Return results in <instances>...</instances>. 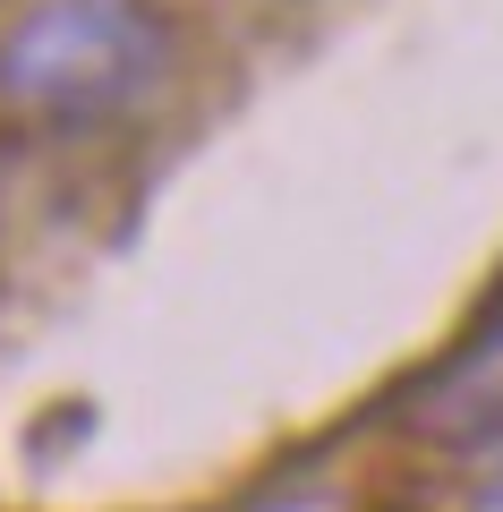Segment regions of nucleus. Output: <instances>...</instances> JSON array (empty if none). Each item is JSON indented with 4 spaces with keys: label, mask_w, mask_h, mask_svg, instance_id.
<instances>
[{
    "label": "nucleus",
    "mask_w": 503,
    "mask_h": 512,
    "mask_svg": "<svg viewBox=\"0 0 503 512\" xmlns=\"http://www.w3.org/2000/svg\"><path fill=\"white\" fill-rule=\"evenodd\" d=\"M162 43L137 0H43L0 52V86L26 111H103L154 77Z\"/></svg>",
    "instance_id": "1"
},
{
    "label": "nucleus",
    "mask_w": 503,
    "mask_h": 512,
    "mask_svg": "<svg viewBox=\"0 0 503 512\" xmlns=\"http://www.w3.org/2000/svg\"><path fill=\"white\" fill-rule=\"evenodd\" d=\"M469 512H503V461H495V470H486V487L469 495Z\"/></svg>",
    "instance_id": "2"
}]
</instances>
